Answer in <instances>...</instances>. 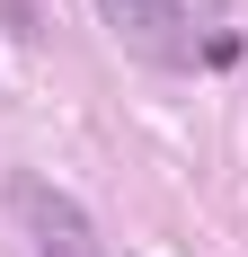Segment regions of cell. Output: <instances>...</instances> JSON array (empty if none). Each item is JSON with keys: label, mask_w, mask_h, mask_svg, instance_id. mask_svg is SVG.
I'll use <instances>...</instances> for the list:
<instances>
[{"label": "cell", "mask_w": 248, "mask_h": 257, "mask_svg": "<svg viewBox=\"0 0 248 257\" xmlns=\"http://www.w3.org/2000/svg\"><path fill=\"white\" fill-rule=\"evenodd\" d=\"M9 213H18V231L36 239V257H98V222L62 195V186H45V178H9Z\"/></svg>", "instance_id": "cell-1"}, {"label": "cell", "mask_w": 248, "mask_h": 257, "mask_svg": "<svg viewBox=\"0 0 248 257\" xmlns=\"http://www.w3.org/2000/svg\"><path fill=\"white\" fill-rule=\"evenodd\" d=\"M98 18L124 36V53L169 62V53H177V36H186V0H98Z\"/></svg>", "instance_id": "cell-2"}, {"label": "cell", "mask_w": 248, "mask_h": 257, "mask_svg": "<svg viewBox=\"0 0 248 257\" xmlns=\"http://www.w3.org/2000/svg\"><path fill=\"white\" fill-rule=\"evenodd\" d=\"M204 62H213V71H230V62H239V36H230V27H213V36H204Z\"/></svg>", "instance_id": "cell-3"}, {"label": "cell", "mask_w": 248, "mask_h": 257, "mask_svg": "<svg viewBox=\"0 0 248 257\" xmlns=\"http://www.w3.org/2000/svg\"><path fill=\"white\" fill-rule=\"evenodd\" d=\"M0 18H9V27L27 36V27H36V0H0Z\"/></svg>", "instance_id": "cell-4"}]
</instances>
